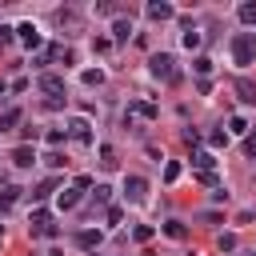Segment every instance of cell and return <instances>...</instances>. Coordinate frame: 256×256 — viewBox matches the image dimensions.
<instances>
[{"instance_id": "4", "label": "cell", "mask_w": 256, "mask_h": 256, "mask_svg": "<svg viewBox=\"0 0 256 256\" xmlns=\"http://www.w3.org/2000/svg\"><path fill=\"white\" fill-rule=\"evenodd\" d=\"M88 128H92V124H88V120H80V116H76V120H68V136H72V140H80V144H88V140H92V132H88Z\"/></svg>"}, {"instance_id": "15", "label": "cell", "mask_w": 256, "mask_h": 256, "mask_svg": "<svg viewBox=\"0 0 256 256\" xmlns=\"http://www.w3.org/2000/svg\"><path fill=\"white\" fill-rule=\"evenodd\" d=\"M236 16H240V24H256V4L248 0V4H240L236 8Z\"/></svg>"}, {"instance_id": "33", "label": "cell", "mask_w": 256, "mask_h": 256, "mask_svg": "<svg viewBox=\"0 0 256 256\" xmlns=\"http://www.w3.org/2000/svg\"><path fill=\"white\" fill-rule=\"evenodd\" d=\"M0 92H4V80H0Z\"/></svg>"}, {"instance_id": "17", "label": "cell", "mask_w": 256, "mask_h": 256, "mask_svg": "<svg viewBox=\"0 0 256 256\" xmlns=\"http://www.w3.org/2000/svg\"><path fill=\"white\" fill-rule=\"evenodd\" d=\"M12 124H20V108H8V112H0V132H4V128H12Z\"/></svg>"}, {"instance_id": "20", "label": "cell", "mask_w": 256, "mask_h": 256, "mask_svg": "<svg viewBox=\"0 0 256 256\" xmlns=\"http://www.w3.org/2000/svg\"><path fill=\"white\" fill-rule=\"evenodd\" d=\"M20 200V188H4V196H0V208H12Z\"/></svg>"}, {"instance_id": "21", "label": "cell", "mask_w": 256, "mask_h": 256, "mask_svg": "<svg viewBox=\"0 0 256 256\" xmlns=\"http://www.w3.org/2000/svg\"><path fill=\"white\" fill-rule=\"evenodd\" d=\"M200 40H204V36H200L196 28H188V32H184V48H200Z\"/></svg>"}, {"instance_id": "19", "label": "cell", "mask_w": 256, "mask_h": 256, "mask_svg": "<svg viewBox=\"0 0 256 256\" xmlns=\"http://www.w3.org/2000/svg\"><path fill=\"white\" fill-rule=\"evenodd\" d=\"M84 84H88V88L104 84V72H100V68H88V72H84Z\"/></svg>"}, {"instance_id": "12", "label": "cell", "mask_w": 256, "mask_h": 256, "mask_svg": "<svg viewBox=\"0 0 256 256\" xmlns=\"http://www.w3.org/2000/svg\"><path fill=\"white\" fill-rule=\"evenodd\" d=\"M236 92H240L244 104H256V84L252 80H236Z\"/></svg>"}, {"instance_id": "32", "label": "cell", "mask_w": 256, "mask_h": 256, "mask_svg": "<svg viewBox=\"0 0 256 256\" xmlns=\"http://www.w3.org/2000/svg\"><path fill=\"white\" fill-rule=\"evenodd\" d=\"M136 240H140V244H144V240H152V228H148V224H140V228H136Z\"/></svg>"}, {"instance_id": "11", "label": "cell", "mask_w": 256, "mask_h": 256, "mask_svg": "<svg viewBox=\"0 0 256 256\" xmlns=\"http://www.w3.org/2000/svg\"><path fill=\"white\" fill-rule=\"evenodd\" d=\"M56 204H60L64 212H68V208H76V204H80V188H64V192L56 196Z\"/></svg>"}, {"instance_id": "7", "label": "cell", "mask_w": 256, "mask_h": 256, "mask_svg": "<svg viewBox=\"0 0 256 256\" xmlns=\"http://www.w3.org/2000/svg\"><path fill=\"white\" fill-rule=\"evenodd\" d=\"M40 88H44L52 100H60V92H64V76H52V72H48V76H40Z\"/></svg>"}, {"instance_id": "3", "label": "cell", "mask_w": 256, "mask_h": 256, "mask_svg": "<svg viewBox=\"0 0 256 256\" xmlns=\"http://www.w3.org/2000/svg\"><path fill=\"white\" fill-rule=\"evenodd\" d=\"M124 196H128V200H144V196H148V180H144V176H128V180H124Z\"/></svg>"}, {"instance_id": "24", "label": "cell", "mask_w": 256, "mask_h": 256, "mask_svg": "<svg viewBox=\"0 0 256 256\" xmlns=\"http://www.w3.org/2000/svg\"><path fill=\"white\" fill-rule=\"evenodd\" d=\"M192 64H196V72H200V76H208V72H212V60H208V56H196Z\"/></svg>"}, {"instance_id": "5", "label": "cell", "mask_w": 256, "mask_h": 256, "mask_svg": "<svg viewBox=\"0 0 256 256\" xmlns=\"http://www.w3.org/2000/svg\"><path fill=\"white\" fill-rule=\"evenodd\" d=\"M100 228H84V232H76V244L84 248V252H92V248H100Z\"/></svg>"}, {"instance_id": "2", "label": "cell", "mask_w": 256, "mask_h": 256, "mask_svg": "<svg viewBox=\"0 0 256 256\" xmlns=\"http://www.w3.org/2000/svg\"><path fill=\"white\" fill-rule=\"evenodd\" d=\"M148 72H152L156 80H168V84H176V80H180V72H176V60H172L168 52H156V56L148 60Z\"/></svg>"}, {"instance_id": "26", "label": "cell", "mask_w": 256, "mask_h": 256, "mask_svg": "<svg viewBox=\"0 0 256 256\" xmlns=\"http://www.w3.org/2000/svg\"><path fill=\"white\" fill-rule=\"evenodd\" d=\"M216 244H220V252H232V248H236V236H232V232H224Z\"/></svg>"}, {"instance_id": "31", "label": "cell", "mask_w": 256, "mask_h": 256, "mask_svg": "<svg viewBox=\"0 0 256 256\" xmlns=\"http://www.w3.org/2000/svg\"><path fill=\"white\" fill-rule=\"evenodd\" d=\"M64 136H68V132H60V128H52V132H48V144H64Z\"/></svg>"}, {"instance_id": "25", "label": "cell", "mask_w": 256, "mask_h": 256, "mask_svg": "<svg viewBox=\"0 0 256 256\" xmlns=\"http://www.w3.org/2000/svg\"><path fill=\"white\" fill-rule=\"evenodd\" d=\"M52 188H56V180H44V184H40V188H36V192H32V200H44V196H48V192H52Z\"/></svg>"}, {"instance_id": "30", "label": "cell", "mask_w": 256, "mask_h": 256, "mask_svg": "<svg viewBox=\"0 0 256 256\" xmlns=\"http://www.w3.org/2000/svg\"><path fill=\"white\" fill-rule=\"evenodd\" d=\"M244 156H256V132H248V140H244Z\"/></svg>"}, {"instance_id": "23", "label": "cell", "mask_w": 256, "mask_h": 256, "mask_svg": "<svg viewBox=\"0 0 256 256\" xmlns=\"http://www.w3.org/2000/svg\"><path fill=\"white\" fill-rule=\"evenodd\" d=\"M108 200H112V188H108V184H96V204H100V208H104V204H108Z\"/></svg>"}, {"instance_id": "13", "label": "cell", "mask_w": 256, "mask_h": 256, "mask_svg": "<svg viewBox=\"0 0 256 256\" xmlns=\"http://www.w3.org/2000/svg\"><path fill=\"white\" fill-rule=\"evenodd\" d=\"M212 164H216L212 152H196V156H192V168H200V172H212Z\"/></svg>"}, {"instance_id": "14", "label": "cell", "mask_w": 256, "mask_h": 256, "mask_svg": "<svg viewBox=\"0 0 256 256\" xmlns=\"http://www.w3.org/2000/svg\"><path fill=\"white\" fill-rule=\"evenodd\" d=\"M164 236H172V240H184V236H188V228H184L180 220H168V224H164Z\"/></svg>"}, {"instance_id": "1", "label": "cell", "mask_w": 256, "mask_h": 256, "mask_svg": "<svg viewBox=\"0 0 256 256\" xmlns=\"http://www.w3.org/2000/svg\"><path fill=\"white\" fill-rule=\"evenodd\" d=\"M232 60H236L240 68L256 64V32H236V36H232Z\"/></svg>"}, {"instance_id": "10", "label": "cell", "mask_w": 256, "mask_h": 256, "mask_svg": "<svg viewBox=\"0 0 256 256\" xmlns=\"http://www.w3.org/2000/svg\"><path fill=\"white\" fill-rule=\"evenodd\" d=\"M12 164H16V168H32V164H36V152H32L28 144H20V148L12 152Z\"/></svg>"}, {"instance_id": "16", "label": "cell", "mask_w": 256, "mask_h": 256, "mask_svg": "<svg viewBox=\"0 0 256 256\" xmlns=\"http://www.w3.org/2000/svg\"><path fill=\"white\" fill-rule=\"evenodd\" d=\"M100 164L104 168H116V148L112 144H100Z\"/></svg>"}, {"instance_id": "29", "label": "cell", "mask_w": 256, "mask_h": 256, "mask_svg": "<svg viewBox=\"0 0 256 256\" xmlns=\"http://www.w3.org/2000/svg\"><path fill=\"white\" fill-rule=\"evenodd\" d=\"M176 176H180V164H176V160H172V164H168V168H164V180H168V184H172V180H176Z\"/></svg>"}, {"instance_id": "34", "label": "cell", "mask_w": 256, "mask_h": 256, "mask_svg": "<svg viewBox=\"0 0 256 256\" xmlns=\"http://www.w3.org/2000/svg\"><path fill=\"white\" fill-rule=\"evenodd\" d=\"M0 240H4V228H0Z\"/></svg>"}, {"instance_id": "27", "label": "cell", "mask_w": 256, "mask_h": 256, "mask_svg": "<svg viewBox=\"0 0 256 256\" xmlns=\"http://www.w3.org/2000/svg\"><path fill=\"white\" fill-rule=\"evenodd\" d=\"M44 164H48V168H64V156H60V152H48Z\"/></svg>"}, {"instance_id": "28", "label": "cell", "mask_w": 256, "mask_h": 256, "mask_svg": "<svg viewBox=\"0 0 256 256\" xmlns=\"http://www.w3.org/2000/svg\"><path fill=\"white\" fill-rule=\"evenodd\" d=\"M208 140H212V144H216V148H220V144H228V132H224V128H216V132H212V136H208Z\"/></svg>"}, {"instance_id": "6", "label": "cell", "mask_w": 256, "mask_h": 256, "mask_svg": "<svg viewBox=\"0 0 256 256\" xmlns=\"http://www.w3.org/2000/svg\"><path fill=\"white\" fill-rule=\"evenodd\" d=\"M148 16H152V20H172L176 8H172L168 0H152V4H148Z\"/></svg>"}, {"instance_id": "18", "label": "cell", "mask_w": 256, "mask_h": 256, "mask_svg": "<svg viewBox=\"0 0 256 256\" xmlns=\"http://www.w3.org/2000/svg\"><path fill=\"white\" fill-rule=\"evenodd\" d=\"M112 32H116V40H128V36H132V20H116Z\"/></svg>"}, {"instance_id": "8", "label": "cell", "mask_w": 256, "mask_h": 256, "mask_svg": "<svg viewBox=\"0 0 256 256\" xmlns=\"http://www.w3.org/2000/svg\"><path fill=\"white\" fill-rule=\"evenodd\" d=\"M16 36H20V44L40 48V32H36V24H20V28H16Z\"/></svg>"}, {"instance_id": "22", "label": "cell", "mask_w": 256, "mask_h": 256, "mask_svg": "<svg viewBox=\"0 0 256 256\" xmlns=\"http://www.w3.org/2000/svg\"><path fill=\"white\" fill-rule=\"evenodd\" d=\"M228 132H232V136H244V132H248V124H244L240 116H232V120H228Z\"/></svg>"}, {"instance_id": "9", "label": "cell", "mask_w": 256, "mask_h": 256, "mask_svg": "<svg viewBox=\"0 0 256 256\" xmlns=\"http://www.w3.org/2000/svg\"><path fill=\"white\" fill-rule=\"evenodd\" d=\"M128 116H144V120H156V104H148V100H132V104H128Z\"/></svg>"}]
</instances>
